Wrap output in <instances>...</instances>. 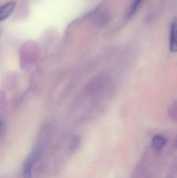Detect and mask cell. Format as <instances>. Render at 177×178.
Here are the masks:
<instances>
[{
    "instance_id": "obj_3",
    "label": "cell",
    "mask_w": 177,
    "mask_h": 178,
    "mask_svg": "<svg viewBox=\"0 0 177 178\" xmlns=\"http://www.w3.org/2000/svg\"><path fill=\"white\" fill-rule=\"evenodd\" d=\"M167 140L165 137L162 135H155L152 140V146L155 150H161L166 144Z\"/></svg>"
},
{
    "instance_id": "obj_6",
    "label": "cell",
    "mask_w": 177,
    "mask_h": 178,
    "mask_svg": "<svg viewBox=\"0 0 177 178\" xmlns=\"http://www.w3.org/2000/svg\"><path fill=\"white\" fill-rule=\"evenodd\" d=\"M143 1V0H134L128 13L127 18H131L134 16L136 12H137L139 7L140 6Z\"/></svg>"
},
{
    "instance_id": "obj_7",
    "label": "cell",
    "mask_w": 177,
    "mask_h": 178,
    "mask_svg": "<svg viewBox=\"0 0 177 178\" xmlns=\"http://www.w3.org/2000/svg\"><path fill=\"white\" fill-rule=\"evenodd\" d=\"M169 114L172 119L177 120V104L176 102L172 104L169 109Z\"/></svg>"
},
{
    "instance_id": "obj_1",
    "label": "cell",
    "mask_w": 177,
    "mask_h": 178,
    "mask_svg": "<svg viewBox=\"0 0 177 178\" xmlns=\"http://www.w3.org/2000/svg\"><path fill=\"white\" fill-rule=\"evenodd\" d=\"M16 3L14 2H8L0 6V22L6 19L12 15L15 10Z\"/></svg>"
},
{
    "instance_id": "obj_8",
    "label": "cell",
    "mask_w": 177,
    "mask_h": 178,
    "mask_svg": "<svg viewBox=\"0 0 177 178\" xmlns=\"http://www.w3.org/2000/svg\"><path fill=\"white\" fill-rule=\"evenodd\" d=\"M79 143H80V140H79V138H74L72 141V149L73 150L75 149H76L79 146Z\"/></svg>"
},
{
    "instance_id": "obj_2",
    "label": "cell",
    "mask_w": 177,
    "mask_h": 178,
    "mask_svg": "<svg viewBox=\"0 0 177 178\" xmlns=\"http://www.w3.org/2000/svg\"><path fill=\"white\" fill-rule=\"evenodd\" d=\"M170 50L172 53L177 51V22L175 20L171 25L170 29Z\"/></svg>"
},
{
    "instance_id": "obj_5",
    "label": "cell",
    "mask_w": 177,
    "mask_h": 178,
    "mask_svg": "<svg viewBox=\"0 0 177 178\" xmlns=\"http://www.w3.org/2000/svg\"><path fill=\"white\" fill-rule=\"evenodd\" d=\"M110 16L109 14L104 12L100 14L96 19V25L98 26H103L108 23L110 20Z\"/></svg>"
},
{
    "instance_id": "obj_4",
    "label": "cell",
    "mask_w": 177,
    "mask_h": 178,
    "mask_svg": "<svg viewBox=\"0 0 177 178\" xmlns=\"http://www.w3.org/2000/svg\"><path fill=\"white\" fill-rule=\"evenodd\" d=\"M34 159L35 156H30L25 162L23 167V176L25 178H32V168Z\"/></svg>"
}]
</instances>
